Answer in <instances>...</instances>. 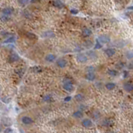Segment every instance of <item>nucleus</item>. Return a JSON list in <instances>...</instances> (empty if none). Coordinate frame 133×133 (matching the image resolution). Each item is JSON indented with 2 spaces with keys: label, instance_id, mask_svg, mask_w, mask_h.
I'll use <instances>...</instances> for the list:
<instances>
[{
  "label": "nucleus",
  "instance_id": "nucleus-1",
  "mask_svg": "<svg viewBox=\"0 0 133 133\" xmlns=\"http://www.w3.org/2000/svg\"><path fill=\"white\" fill-rule=\"evenodd\" d=\"M63 84H62V87H63V89L66 91V92H72V91L74 89V86H73V84H72V82L71 79H69V78H64L63 81Z\"/></svg>",
  "mask_w": 133,
  "mask_h": 133
},
{
  "label": "nucleus",
  "instance_id": "nucleus-2",
  "mask_svg": "<svg viewBox=\"0 0 133 133\" xmlns=\"http://www.w3.org/2000/svg\"><path fill=\"white\" fill-rule=\"evenodd\" d=\"M96 40L101 44H106V43H109L111 42V38L108 35H100Z\"/></svg>",
  "mask_w": 133,
  "mask_h": 133
},
{
  "label": "nucleus",
  "instance_id": "nucleus-3",
  "mask_svg": "<svg viewBox=\"0 0 133 133\" xmlns=\"http://www.w3.org/2000/svg\"><path fill=\"white\" fill-rule=\"evenodd\" d=\"M21 122L25 126H29V125H32L33 123V120L32 117H30L29 116H22L21 118Z\"/></svg>",
  "mask_w": 133,
  "mask_h": 133
},
{
  "label": "nucleus",
  "instance_id": "nucleus-4",
  "mask_svg": "<svg viewBox=\"0 0 133 133\" xmlns=\"http://www.w3.org/2000/svg\"><path fill=\"white\" fill-rule=\"evenodd\" d=\"M76 60H77V62H80V63H85V62H87L88 58L85 53L80 52V53H78L77 55H76Z\"/></svg>",
  "mask_w": 133,
  "mask_h": 133
},
{
  "label": "nucleus",
  "instance_id": "nucleus-5",
  "mask_svg": "<svg viewBox=\"0 0 133 133\" xmlns=\"http://www.w3.org/2000/svg\"><path fill=\"white\" fill-rule=\"evenodd\" d=\"M56 64L58 67L60 68H65L67 66V61L64 58H58L56 60Z\"/></svg>",
  "mask_w": 133,
  "mask_h": 133
},
{
  "label": "nucleus",
  "instance_id": "nucleus-6",
  "mask_svg": "<svg viewBox=\"0 0 133 133\" xmlns=\"http://www.w3.org/2000/svg\"><path fill=\"white\" fill-rule=\"evenodd\" d=\"M82 126L86 128H90L92 126H93V122H92V121L91 119L85 118L82 121Z\"/></svg>",
  "mask_w": 133,
  "mask_h": 133
},
{
  "label": "nucleus",
  "instance_id": "nucleus-7",
  "mask_svg": "<svg viewBox=\"0 0 133 133\" xmlns=\"http://www.w3.org/2000/svg\"><path fill=\"white\" fill-rule=\"evenodd\" d=\"M19 59H20L19 56L18 55V53H16V52L11 53L9 56V58H8V60H9V62L10 63H13V62H16L19 61Z\"/></svg>",
  "mask_w": 133,
  "mask_h": 133
},
{
  "label": "nucleus",
  "instance_id": "nucleus-8",
  "mask_svg": "<svg viewBox=\"0 0 133 133\" xmlns=\"http://www.w3.org/2000/svg\"><path fill=\"white\" fill-rule=\"evenodd\" d=\"M13 13H14V9L11 7H6L2 10V13L8 16H11Z\"/></svg>",
  "mask_w": 133,
  "mask_h": 133
},
{
  "label": "nucleus",
  "instance_id": "nucleus-9",
  "mask_svg": "<svg viewBox=\"0 0 133 133\" xmlns=\"http://www.w3.org/2000/svg\"><path fill=\"white\" fill-rule=\"evenodd\" d=\"M104 52L107 57H112L116 54V49H115V48H106V49H105Z\"/></svg>",
  "mask_w": 133,
  "mask_h": 133
},
{
  "label": "nucleus",
  "instance_id": "nucleus-10",
  "mask_svg": "<svg viewBox=\"0 0 133 133\" xmlns=\"http://www.w3.org/2000/svg\"><path fill=\"white\" fill-rule=\"evenodd\" d=\"M86 57L87 58H90L92 60L96 59L97 58V54H96V52H94V50H89V51L86 52Z\"/></svg>",
  "mask_w": 133,
  "mask_h": 133
},
{
  "label": "nucleus",
  "instance_id": "nucleus-11",
  "mask_svg": "<svg viewBox=\"0 0 133 133\" xmlns=\"http://www.w3.org/2000/svg\"><path fill=\"white\" fill-rule=\"evenodd\" d=\"M45 60L48 62H53L54 61L57 60V57H56V55H54V54L49 53V54H48V55H46Z\"/></svg>",
  "mask_w": 133,
  "mask_h": 133
},
{
  "label": "nucleus",
  "instance_id": "nucleus-12",
  "mask_svg": "<svg viewBox=\"0 0 133 133\" xmlns=\"http://www.w3.org/2000/svg\"><path fill=\"white\" fill-rule=\"evenodd\" d=\"M123 88L126 92H132L133 91V85L132 82H126L123 85Z\"/></svg>",
  "mask_w": 133,
  "mask_h": 133
},
{
  "label": "nucleus",
  "instance_id": "nucleus-13",
  "mask_svg": "<svg viewBox=\"0 0 133 133\" xmlns=\"http://www.w3.org/2000/svg\"><path fill=\"white\" fill-rule=\"evenodd\" d=\"M52 5L57 9H63L64 8V3H62L61 0H54L52 2Z\"/></svg>",
  "mask_w": 133,
  "mask_h": 133
},
{
  "label": "nucleus",
  "instance_id": "nucleus-14",
  "mask_svg": "<svg viewBox=\"0 0 133 133\" xmlns=\"http://www.w3.org/2000/svg\"><path fill=\"white\" fill-rule=\"evenodd\" d=\"M82 34L84 38H88L92 34V30L87 28H84L82 31Z\"/></svg>",
  "mask_w": 133,
  "mask_h": 133
},
{
  "label": "nucleus",
  "instance_id": "nucleus-15",
  "mask_svg": "<svg viewBox=\"0 0 133 133\" xmlns=\"http://www.w3.org/2000/svg\"><path fill=\"white\" fill-rule=\"evenodd\" d=\"M42 37L43 38H54L55 37V33H53L52 31H45L42 33Z\"/></svg>",
  "mask_w": 133,
  "mask_h": 133
},
{
  "label": "nucleus",
  "instance_id": "nucleus-16",
  "mask_svg": "<svg viewBox=\"0 0 133 133\" xmlns=\"http://www.w3.org/2000/svg\"><path fill=\"white\" fill-rule=\"evenodd\" d=\"M86 80H88V81L92 82L96 79V75L94 72H87V74L86 75Z\"/></svg>",
  "mask_w": 133,
  "mask_h": 133
},
{
  "label": "nucleus",
  "instance_id": "nucleus-17",
  "mask_svg": "<svg viewBox=\"0 0 133 133\" xmlns=\"http://www.w3.org/2000/svg\"><path fill=\"white\" fill-rule=\"evenodd\" d=\"M72 116H73V117H75V118H77V119L82 118V117H83V112H82V111H80V110L76 111V112H73V114H72Z\"/></svg>",
  "mask_w": 133,
  "mask_h": 133
},
{
  "label": "nucleus",
  "instance_id": "nucleus-18",
  "mask_svg": "<svg viewBox=\"0 0 133 133\" xmlns=\"http://www.w3.org/2000/svg\"><path fill=\"white\" fill-rule=\"evenodd\" d=\"M15 41H16V38L14 37V36H10V37L7 38V39L4 40L3 43H5V44H10V43H13Z\"/></svg>",
  "mask_w": 133,
  "mask_h": 133
},
{
  "label": "nucleus",
  "instance_id": "nucleus-19",
  "mask_svg": "<svg viewBox=\"0 0 133 133\" xmlns=\"http://www.w3.org/2000/svg\"><path fill=\"white\" fill-rule=\"evenodd\" d=\"M105 86H106V88L107 90L112 91L116 87V83H114V82H107V83L105 85Z\"/></svg>",
  "mask_w": 133,
  "mask_h": 133
},
{
  "label": "nucleus",
  "instance_id": "nucleus-20",
  "mask_svg": "<svg viewBox=\"0 0 133 133\" xmlns=\"http://www.w3.org/2000/svg\"><path fill=\"white\" fill-rule=\"evenodd\" d=\"M107 74L111 76H116L118 75V72L115 69H109L107 70Z\"/></svg>",
  "mask_w": 133,
  "mask_h": 133
},
{
  "label": "nucleus",
  "instance_id": "nucleus-21",
  "mask_svg": "<svg viewBox=\"0 0 133 133\" xmlns=\"http://www.w3.org/2000/svg\"><path fill=\"white\" fill-rule=\"evenodd\" d=\"M0 19H1V21H2V22L5 23V22H8L9 20H10V16L3 14V15L0 16Z\"/></svg>",
  "mask_w": 133,
  "mask_h": 133
},
{
  "label": "nucleus",
  "instance_id": "nucleus-22",
  "mask_svg": "<svg viewBox=\"0 0 133 133\" xmlns=\"http://www.w3.org/2000/svg\"><path fill=\"white\" fill-rule=\"evenodd\" d=\"M75 99L77 101V102H82V101L84 100V96H83L82 94L78 93V94H76V95L75 96Z\"/></svg>",
  "mask_w": 133,
  "mask_h": 133
},
{
  "label": "nucleus",
  "instance_id": "nucleus-23",
  "mask_svg": "<svg viewBox=\"0 0 133 133\" xmlns=\"http://www.w3.org/2000/svg\"><path fill=\"white\" fill-rule=\"evenodd\" d=\"M102 48V44H101L99 42L96 40L95 44H94V50H96V49H100V48Z\"/></svg>",
  "mask_w": 133,
  "mask_h": 133
},
{
  "label": "nucleus",
  "instance_id": "nucleus-24",
  "mask_svg": "<svg viewBox=\"0 0 133 133\" xmlns=\"http://www.w3.org/2000/svg\"><path fill=\"white\" fill-rule=\"evenodd\" d=\"M26 36H27L28 38H31V39H36L37 38V36H36V34L34 33H28L26 34Z\"/></svg>",
  "mask_w": 133,
  "mask_h": 133
},
{
  "label": "nucleus",
  "instance_id": "nucleus-25",
  "mask_svg": "<svg viewBox=\"0 0 133 133\" xmlns=\"http://www.w3.org/2000/svg\"><path fill=\"white\" fill-rule=\"evenodd\" d=\"M19 1V4H21V5H23V6H25V5H27L28 3L30 2V0H18Z\"/></svg>",
  "mask_w": 133,
  "mask_h": 133
},
{
  "label": "nucleus",
  "instance_id": "nucleus-26",
  "mask_svg": "<svg viewBox=\"0 0 133 133\" xmlns=\"http://www.w3.org/2000/svg\"><path fill=\"white\" fill-rule=\"evenodd\" d=\"M43 101L44 102H51L52 101V96L51 95H46V96H43Z\"/></svg>",
  "mask_w": 133,
  "mask_h": 133
},
{
  "label": "nucleus",
  "instance_id": "nucleus-27",
  "mask_svg": "<svg viewBox=\"0 0 133 133\" xmlns=\"http://www.w3.org/2000/svg\"><path fill=\"white\" fill-rule=\"evenodd\" d=\"M102 123H103V126H111L112 123V122L111 120H105V121H103Z\"/></svg>",
  "mask_w": 133,
  "mask_h": 133
},
{
  "label": "nucleus",
  "instance_id": "nucleus-28",
  "mask_svg": "<svg viewBox=\"0 0 133 133\" xmlns=\"http://www.w3.org/2000/svg\"><path fill=\"white\" fill-rule=\"evenodd\" d=\"M32 70H33V72H42V68L40 67V66H33V67H32Z\"/></svg>",
  "mask_w": 133,
  "mask_h": 133
},
{
  "label": "nucleus",
  "instance_id": "nucleus-29",
  "mask_svg": "<svg viewBox=\"0 0 133 133\" xmlns=\"http://www.w3.org/2000/svg\"><path fill=\"white\" fill-rule=\"evenodd\" d=\"M86 71H87V72H95V67L92 66H89L86 67Z\"/></svg>",
  "mask_w": 133,
  "mask_h": 133
},
{
  "label": "nucleus",
  "instance_id": "nucleus-30",
  "mask_svg": "<svg viewBox=\"0 0 133 133\" xmlns=\"http://www.w3.org/2000/svg\"><path fill=\"white\" fill-rule=\"evenodd\" d=\"M92 115H93V116L95 117V119H98V118L100 117V113H99V112H98V111H95Z\"/></svg>",
  "mask_w": 133,
  "mask_h": 133
},
{
  "label": "nucleus",
  "instance_id": "nucleus-31",
  "mask_svg": "<svg viewBox=\"0 0 133 133\" xmlns=\"http://www.w3.org/2000/svg\"><path fill=\"white\" fill-rule=\"evenodd\" d=\"M126 57H127V59H132V51L128 52L127 53H126Z\"/></svg>",
  "mask_w": 133,
  "mask_h": 133
},
{
  "label": "nucleus",
  "instance_id": "nucleus-32",
  "mask_svg": "<svg viewBox=\"0 0 133 133\" xmlns=\"http://www.w3.org/2000/svg\"><path fill=\"white\" fill-rule=\"evenodd\" d=\"M71 13L72 14H77L78 13V10L77 9H71Z\"/></svg>",
  "mask_w": 133,
  "mask_h": 133
},
{
  "label": "nucleus",
  "instance_id": "nucleus-33",
  "mask_svg": "<svg viewBox=\"0 0 133 133\" xmlns=\"http://www.w3.org/2000/svg\"><path fill=\"white\" fill-rule=\"evenodd\" d=\"M92 42H91V41H87V42H86V43H85V46H86V47H87V48H91V47H92Z\"/></svg>",
  "mask_w": 133,
  "mask_h": 133
},
{
  "label": "nucleus",
  "instance_id": "nucleus-34",
  "mask_svg": "<svg viewBox=\"0 0 133 133\" xmlns=\"http://www.w3.org/2000/svg\"><path fill=\"white\" fill-rule=\"evenodd\" d=\"M9 33H8V32H2L1 33V35L3 36V37H7V38H9L8 36L9 35Z\"/></svg>",
  "mask_w": 133,
  "mask_h": 133
},
{
  "label": "nucleus",
  "instance_id": "nucleus-35",
  "mask_svg": "<svg viewBox=\"0 0 133 133\" xmlns=\"http://www.w3.org/2000/svg\"><path fill=\"white\" fill-rule=\"evenodd\" d=\"M116 66L119 67V68H122L124 66V63H123V62H119L118 65H116Z\"/></svg>",
  "mask_w": 133,
  "mask_h": 133
},
{
  "label": "nucleus",
  "instance_id": "nucleus-36",
  "mask_svg": "<svg viewBox=\"0 0 133 133\" xmlns=\"http://www.w3.org/2000/svg\"><path fill=\"white\" fill-rule=\"evenodd\" d=\"M71 99H72V96H66L65 99H64V101H65V102H69V101H71Z\"/></svg>",
  "mask_w": 133,
  "mask_h": 133
},
{
  "label": "nucleus",
  "instance_id": "nucleus-37",
  "mask_svg": "<svg viewBox=\"0 0 133 133\" xmlns=\"http://www.w3.org/2000/svg\"><path fill=\"white\" fill-rule=\"evenodd\" d=\"M123 74H124V76H123V77H124V78H126V77L128 76V72H127V71H124Z\"/></svg>",
  "mask_w": 133,
  "mask_h": 133
},
{
  "label": "nucleus",
  "instance_id": "nucleus-38",
  "mask_svg": "<svg viewBox=\"0 0 133 133\" xmlns=\"http://www.w3.org/2000/svg\"><path fill=\"white\" fill-rule=\"evenodd\" d=\"M6 132H5V133H9L10 132H11V129H10V128H9V129H6Z\"/></svg>",
  "mask_w": 133,
  "mask_h": 133
},
{
  "label": "nucleus",
  "instance_id": "nucleus-39",
  "mask_svg": "<svg viewBox=\"0 0 133 133\" xmlns=\"http://www.w3.org/2000/svg\"><path fill=\"white\" fill-rule=\"evenodd\" d=\"M128 68H129V69H132V63H130V64H129Z\"/></svg>",
  "mask_w": 133,
  "mask_h": 133
},
{
  "label": "nucleus",
  "instance_id": "nucleus-40",
  "mask_svg": "<svg viewBox=\"0 0 133 133\" xmlns=\"http://www.w3.org/2000/svg\"><path fill=\"white\" fill-rule=\"evenodd\" d=\"M106 133H114L113 132H106Z\"/></svg>",
  "mask_w": 133,
  "mask_h": 133
},
{
  "label": "nucleus",
  "instance_id": "nucleus-41",
  "mask_svg": "<svg viewBox=\"0 0 133 133\" xmlns=\"http://www.w3.org/2000/svg\"><path fill=\"white\" fill-rule=\"evenodd\" d=\"M1 130H2V126H0V131H1Z\"/></svg>",
  "mask_w": 133,
  "mask_h": 133
}]
</instances>
